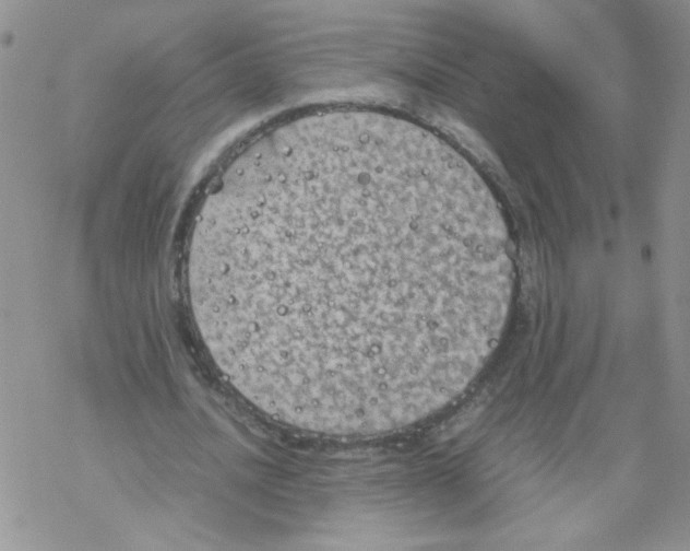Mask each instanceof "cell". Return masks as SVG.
I'll return each instance as SVG.
<instances>
[{
    "mask_svg": "<svg viewBox=\"0 0 690 551\" xmlns=\"http://www.w3.org/2000/svg\"><path fill=\"white\" fill-rule=\"evenodd\" d=\"M190 298L213 359L286 424L372 435L456 398L503 330L508 232L473 166L391 114L266 131L206 199Z\"/></svg>",
    "mask_w": 690,
    "mask_h": 551,
    "instance_id": "6da1fadb",
    "label": "cell"
}]
</instances>
